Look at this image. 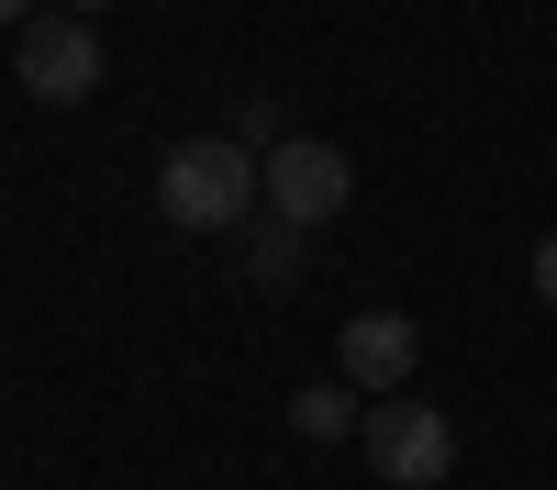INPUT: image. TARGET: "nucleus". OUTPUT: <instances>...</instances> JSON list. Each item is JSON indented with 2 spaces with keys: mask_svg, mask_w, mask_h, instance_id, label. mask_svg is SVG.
Returning <instances> with one entry per match:
<instances>
[{
  "mask_svg": "<svg viewBox=\"0 0 557 490\" xmlns=\"http://www.w3.org/2000/svg\"><path fill=\"white\" fill-rule=\"evenodd\" d=\"M257 201H268V156L235 146V134H190V146H168V167H157V212L178 235H235Z\"/></svg>",
  "mask_w": 557,
  "mask_h": 490,
  "instance_id": "f257e3e1",
  "label": "nucleus"
},
{
  "mask_svg": "<svg viewBox=\"0 0 557 490\" xmlns=\"http://www.w3.org/2000/svg\"><path fill=\"white\" fill-rule=\"evenodd\" d=\"M357 445H368V468H380L391 490H435V479L457 468V424L435 413V401H412V390H391V401H368V424H357Z\"/></svg>",
  "mask_w": 557,
  "mask_h": 490,
  "instance_id": "f03ea898",
  "label": "nucleus"
},
{
  "mask_svg": "<svg viewBox=\"0 0 557 490\" xmlns=\"http://www.w3.org/2000/svg\"><path fill=\"white\" fill-rule=\"evenodd\" d=\"M346 201H357L346 146H323V134H290V146H268V212L290 223V235H323Z\"/></svg>",
  "mask_w": 557,
  "mask_h": 490,
  "instance_id": "7ed1b4c3",
  "label": "nucleus"
},
{
  "mask_svg": "<svg viewBox=\"0 0 557 490\" xmlns=\"http://www.w3.org/2000/svg\"><path fill=\"white\" fill-rule=\"evenodd\" d=\"M12 67H23L34 101H89V89H101V34H89L78 12H34L12 34Z\"/></svg>",
  "mask_w": 557,
  "mask_h": 490,
  "instance_id": "20e7f679",
  "label": "nucleus"
},
{
  "mask_svg": "<svg viewBox=\"0 0 557 490\" xmlns=\"http://www.w3.org/2000/svg\"><path fill=\"white\" fill-rule=\"evenodd\" d=\"M335 368H346V390L391 401L412 368H424V324H412V312H357V324L335 335Z\"/></svg>",
  "mask_w": 557,
  "mask_h": 490,
  "instance_id": "39448f33",
  "label": "nucleus"
},
{
  "mask_svg": "<svg viewBox=\"0 0 557 490\" xmlns=\"http://www.w3.org/2000/svg\"><path fill=\"white\" fill-rule=\"evenodd\" d=\"M357 424H368V390H346V379H323V390H290V435L335 445V435H357Z\"/></svg>",
  "mask_w": 557,
  "mask_h": 490,
  "instance_id": "423d86ee",
  "label": "nucleus"
},
{
  "mask_svg": "<svg viewBox=\"0 0 557 490\" xmlns=\"http://www.w3.org/2000/svg\"><path fill=\"white\" fill-rule=\"evenodd\" d=\"M290 267H301V235H290V223L268 212L257 235H246V279H257V290H290Z\"/></svg>",
  "mask_w": 557,
  "mask_h": 490,
  "instance_id": "0eeeda50",
  "label": "nucleus"
},
{
  "mask_svg": "<svg viewBox=\"0 0 557 490\" xmlns=\"http://www.w3.org/2000/svg\"><path fill=\"white\" fill-rule=\"evenodd\" d=\"M535 301H557V235L535 246Z\"/></svg>",
  "mask_w": 557,
  "mask_h": 490,
  "instance_id": "6e6552de",
  "label": "nucleus"
},
{
  "mask_svg": "<svg viewBox=\"0 0 557 490\" xmlns=\"http://www.w3.org/2000/svg\"><path fill=\"white\" fill-rule=\"evenodd\" d=\"M0 23H12V34H23V23H34V0H0Z\"/></svg>",
  "mask_w": 557,
  "mask_h": 490,
  "instance_id": "1a4fd4ad",
  "label": "nucleus"
},
{
  "mask_svg": "<svg viewBox=\"0 0 557 490\" xmlns=\"http://www.w3.org/2000/svg\"><path fill=\"white\" fill-rule=\"evenodd\" d=\"M67 12H78V23H89V12H112V0H67Z\"/></svg>",
  "mask_w": 557,
  "mask_h": 490,
  "instance_id": "9d476101",
  "label": "nucleus"
}]
</instances>
